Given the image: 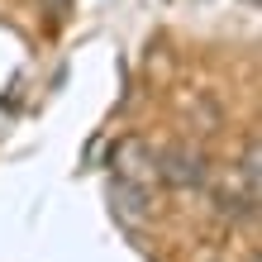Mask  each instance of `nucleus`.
<instances>
[{
	"instance_id": "obj_1",
	"label": "nucleus",
	"mask_w": 262,
	"mask_h": 262,
	"mask_svg": "<svg viewBox=\"0 0 262 262\" xmlns=\"http://www.w3.org/2000/svg\"><path fill=\"white\" fill-rule=\"evenodd\" d=\"M158 181L172 191H205L210 186V152L186 143V138L158 148Z\"/></svg>"
},
{
	"instance_id": "obj_2",
	"label": "nucleus",
	"mask_w": 262,
	"mask_h": 262,
	"mask_svg": "<svg viewBox=\"0 0 262 262\" xmlns=\"http://www.w3.org/2000/svg\"><path fill=\"white\" fill-rule=\"evenodd\" d=\"M110 172H115V181H129V186L152 191L158 186V148H152L148 138H138V134L119 138L115 152H110Z\"/></svg>"
},
{
	"instance_id": "obj_3",
	"label": "nucleus",
	"mask_w": 262,
	"mask_h": 262,
	"mask_svg": "<svg viewBox=\"0 0 262 262\" xmlns=\"http://www.w3.org/2000/svg\"><path fill=\"white\" fill-rule=\"evenodd\" d=\"M110 195H115V214H124V220H148V200H152V191L129 186V181H115Z\"/></svg>"
}]
</instances>
